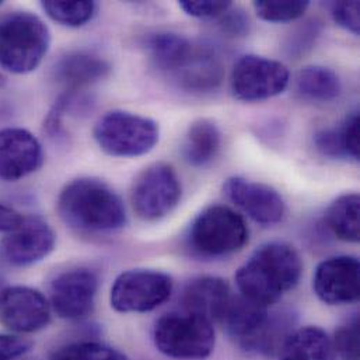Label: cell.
Masks as SVG:
<instances>
[{
  "mask_svg": "<svg viewBox=\"0 0 360 360\" xmlns=\"http://www.w3.org/2000/svg\"><path fill=\"white\" fill-rule=\"evenodd\" d=\"M303 264L299 252L286 243H266L257 248L236 274L240 296L269 307L300 281Z\"/></svg>",
  "mask_w": 360,
  "mask_h": 360,
  "instance_id": "6da1fadb",
  "label": "cell"
},
{
  "mask_svg": "<svg viewBox=\"0 0 360 360\" xmlns=\"http://www.w3.org/2000/svg\"><path fill=\"white\" fill-rule=\"evenodd\" d=\"M62 220L84 233H111L127 224L121 196L104 181L82 177L65 185L58 198Z\"/></svg>",
  "mask_w": 360,
  "mask_h": 360,
  "instance_id": "7a4b0ae2",
  "label": "cell"
},
{
  "mask_svg": "<svg viewBox=\"0 0 360 360\" xmlns=\"http://www.w3.org/2000/svg\"><path fill=\"white\" fill-rule=\"evenodd\" d=\"M51 46L48 25L30 11L0 18V66L14 75L35 70Z\"/></svg>",
  "mask_w": 360,
  "mask_h": 360,
  "instance_id": "3957f363",
  "label": "cell"
},
{
  "mask_svg": "<svg viewBox=\"0 0 360 360\" xmlns=\"http://www.w3.org/2000/svg\"><path fill=\"white\" fill-rule=\"evenodd\" d=\"M98 148L112 158H139L159 143V124L148 117L124 110L104 114L93 131Z\"/></svg>",
  "mask_w": 360,
  "mask_h": 360,
  "instance_id": "277c9868",
  "label": "cell"
},
{
  "mask_svg": "<svg viewBox=\"0 0 360 360\" xmlns=\"http://www.w3.org/2000/svg\"><path fill=\"white\" fill-rule=\"evenodd\" d=\"M156 348L166 356L179 360H203L214 349V330L207 320L191 313H169L153 328Z\"/></svg>",
  "mask_w": 360,
  "mask_h": 360,
  "instance_id": "5b68a950",
  "label": "cell"
},
{
  "mask_svg": "<svg viewBox=\"0 0 360 360\" xmlns=\"http://www.w3.org/2000/svg\"><path fill=\"white\" fill-rule=\"evenodd\" d=\"M248 241V227L241 214L224 205L202 210L189 230L191 247L203 257H226Z\"/></svg>",
  "mask_w": 360,
  "mask_h": 360,
  "instance_id": "8992f818",
  "label": "cell"
},
{
  "mask_svg": "<svg viewBox=\"0 0 360 360\" xmlns=\"http://www.w3.org/2000/svg\"><path fill=\"white\" fill-rule=\"evenodd\" d=\"M289 82L290 73L282 62L250 53L236 62L230 76V89L237 100L255 103L282 94Z\"/></svg>",
  "mask_w": 360,
  "mask_h": 360,
  "instance_id": "52a82bcc",
  "label": "cell"
},
{
  "mask_svg": "<svg viewBox=\"0 0 360 360\" xmlns=\"http://www.w3.org/2000/svg\"><path fill=\"white\" fill-rule=\"evenodd\" d=\"M173 286L172 276L165 272L131 269L115 279L110 303L120 313H148L170 299Z\"/></svg>",
  "mask_w": 360,
  "mask_h": 360,
  "instance_id": "ba28073f",
  "label": "cell"
},
{
  "mask_svg": "<svg viewBox=\"0 0 360 360\" xmlns=\"http://www.w3.org/2000/svg\"><path fill=\"white\" fill-rule=\"evenodd\" d=\"M181 193L176 170L170 165L156 163L145 169L134 182L132 206L142 220H160L177 207Z\"/></svg>",
  "mask_w": 360,
  "mask_h": 360,
  "instance_id": "9c48e42d",
  "label": "cell"
},
{
  "mask_svg": "<svg viewBox=\"0 0 360 360\" xmlns=\"http://www.w3.org/2000/svg\"><path fill=\"white\" fill-rule=\"evenodd\" d=\"M220 324L247 351H269L276 340L278 321L271 317L268 307L243 296H233Z\"/></svg>",
  "mask_w": 360,
  "mask_h": 360,
  "instance_id": "30bf717a",
  "label": "cell"
},
{
  "mask_svg": "<svg viewBox=\"0 0 360 360\" xmlns=\"http://www.w3.org/2000/svg\"><path fill=\"white\" fill-rule=\"evenodd\" d=\"M98 290L97 275L86 268L59 274L51 283L49 297L53 311L65 320H83L94 310Z\"/></svg>",
  "mask_w": 360,
  "mask_h": 360,
  "instance_id": "8fae6325",
  "label": "cell"
},
{
  "mask_svg": "<svg viewBox=\"0 0 360 360\" xmlns=\"http://www.w3.org/2000/svg\"><path fill=\"white\" fill-rule=\"evenodd\" d=\"M55 241L53 230L42 217H22V221L1 240L0 257L11 266H30L48 257Z\"/></svg>",
  "mask_w": 360,
  "mask_h": 360,
  "instance_id": "7c38bea8",
  "label": "cell"
},
{
  "mask_svg": "<svg viewBox=\"0 0 360 360\" xmlns=\"http://www.w3.org/2000/svg\"><path fill=\"white\" fill-rule=\"evenodd\" d=\"M0 321L14 333H37L51 321V304L37 289L4 288L0 296Z\"/></svg>",
  "mask_w": 360,
  "mask_h": 360,
  "instance_id": "4fadbf2b",
  "label": "cell"
},
{
  "mask_svg": "<svg viewBox=\"0 0 360 360\" xmlns=\"http://www.w3.org/2000/svg\"><path fill=\"white\" fill-rule=\"evenodd\" d=\"M359 278L360 264L356 257H331L317 266L313 288L326 304H352L359 299Z\"/></svg>",
  "mask_w": 360,
  "mask_h": 360,
  "instance_id": "5bb4252c",
  "label": "cell"
},
{
  "mask_svg": "<svg viewBox=\"0 0 360 360\" xmlns=\"http://www.w3.org/2000/svg\"><path fill=\"white\" fill-rule=\"evenodd\" d=\"M223 192L257 223L271 226L279 223L285 216L286 206L282 195L268 184L236 176L226 180Z\"/></svg>",
  "mask_w": 360,
  "mask_h": 360,
  "instance_id": "9a60e30c",
  "label": "cell"
},
{
  "mask_svg": "<svg viewBox=\"0 0 360 360\" xmlns=\"http://www.w3.org/2000/svg\"><path fill=\"white\" fill-rule=\"evenodd\" d=\"M42 163V145L30 131L0 129V180H22L35 173Z\"/></svg>",
  "mask_w": 360,
  "mask_h": 360,
  "instance_id": "2e32d148",
  "label": "cell"
},
{
  "mask_svg": "<svg viewBox=\"0 0 360 360\" xmlns=\"http://www.w3.org/2000/svg\"><path fill=\"white\" fill-rule=\"evenodd\" d=\"M233 299L229 283L217 276H200L191 281L182 293V307L186 313L209 323H220Z\"/></svg>",
  "mask_w": 360,
  "mask_h": 360,
  "instance_id": "e0dca14e",
  "label": "cell"
},
{
  "mask_svg": "<svg viewBox=\"0 0 360 360\" xmlns=\"http://www.w3.org/2000/svg\"><path fill=\"white\" fill-rule=\"evenodd\" d=\"M110 69L108 62L98 55L79 51L62 56L53 68V76L66 91L75 93L105 79Z\"/></svg>",
  "mask_w": 360,
  "mask_h": 360,
  "instance_id": "ac0fdd59",
  "label": "cell"
},
{
  "mask_svg": "<svg viewBox=\"0 0 360 360\" xmlns=\"http://www.w3.org/2000/svg\"><path fill=\"white\" fill-rule=\"evenodd\" d=\"M223 73V65L214 52L196 45L192 56L172 79L185 91L209 93L220 86Z\"/></svg>",
  "mask_w": 360,
  "mask_h": 360,
  "instance_id": "d6986e66",
  "label": "cell"
},
{
  "mask_svg": "<svg viewBox=\"0 0 360 360\" xmlns=\"http://www.w3.org/2000/svg\"><path fill=\"white\" fill-rule=\"evenodd\" d=\"M143 46L153 66L169 77L180 70L196 48L188 38L172 31L149 34Z\"/></svg>",
  "mask_w": 360,
  "mask_h": 360,
  "instance_id": "ffe728a7",
  "label": "cell"
},
{
  "mask_svg": "<svg viewBox=\"0 0 360 360\" xmlns=\"http://www.w3.org/2000/svg\"><path fill=\"white\" fill-rule=\"evenodd\" d=\"M281 360H338L333 338L319 327H304L286 335Z\"/></svg>",
  "mask_w": 360,
  "mask_h": 360,
  "instance_id": "44dd1931",
  "label": "cell"
},
{
  "mask_svg": "<svg viewBox=\"0 0 360 360\" xmlns=\"http://www.w3.org/2000/svg\"><path fill=\"white\" fill-rule=\"evenodd\" d=\"M221 146V134L217 125L210 120L195 121L185 135L182 155L192 167H205L219 155Z\"/></svg>",
  "mask_w": 360,
  "mask_h": 360,
  "instance_id": "7402d4cb",
  "label": "cell"
},
{
  "mask_svg": "<svg viewBox=\"0 0 360 360\" xmlns=\"http://www.w3.org/2000/svg\"><path fill=\"white\" fill-rule=\"evenodd\" d=\"M295 87L302 98L319 103L333 101L342 91L340 76L333 69L321 65L302 68L296 75Z\"/></svg>",
  "mask_w": 360,
  "mask_h": 360,
  "instance_id": "603a6c76",
  "label": "cell"
},
{
  "mask_svg": "<svg viewBox=\"0 0 360 360\" xmlns=\"http://www.w3.org/2000/svg\"><path fill=\"white\" fill-rule=\"evenodd\" d=\"M360 198L358 193L338 196L328 207L326 221L337 238L358 243L360 238Z\"/></svg>",
  "mask_w": 360,
  "mask_h": 360,
  "instance_id": "cb8c5ba5",
  "label": "cell"
},
{
  "mask_svg": "<svg viewBox=\"0 0 360 360\" xmlns=\"http://www.w3.org/2000/svg\"><path fill=\"white\" fill-rule=\"evenodd\" d=\"M41 7L51 20L60 25L72 28L83 27L93 20L97 11V4L89 0H46L41 1Z\"/></svg>",
  "mask_w": 360,
  "mask_h": 360,
  "instance_id": "d4e9b609",
  "label": "cell"
},
{
  "mask_svg": "<svg viewBox=\"0 0 360 360\" xmlns=\"http://www.w3.org/2000/svg\"><path fill=\"white\" fill-rule=\"evenodd\" d=\"M309 0H258L254 1L257 15L268 22H289L295 21L307 11Z\"/></svg>",
  "mask_w": 360,
  "mask_h": 360,
  "instance_id": "484cf974",
  "label": "cell"
},
{
  "mask_svg": "<svg viewBox=\"0 0 360 360\" xmlns=\"http://www.w3.org/2000/svg\"><path fill=\"white\" fill-rule=\"evenodd\" d=\"M52 360H128L120 351L96 342L72 344L59 349Z\"/></svg>",
  "mask_w": 360,
  "mask_h": 360,
  "instance_id": "4316f807",
  "label": "cell"
},
{
  "mask_svg": "<svg viewBox=\"0 0 360 360\" xmlns=\"http://www.w3.org/2000/svg\"><path fill=\"white\" fill-rule=\"evenodd\" d=\"M359 319L355 316L341 326L333 340L338 359L360 360Z\"/></svg>",
  "mask_w": 360,
  "mask_h": 360,
  "instance_id": "83f0119b",
  "label": "cell"
},
{
  "mask_svg": "<svg viewBox=\"0 0 360 360\" xmlns=\"http://www.w3.org/2000/svg\"><path fill=\"white\" fill-rule=\"evenodd\" d=\"M316 149L328 159L334 160H344L351 159L348 155L347 143L344 139V134L341 127L334 129H323L316 134L314 136Z\"/></svg>",
  "mask_w": 360,
  "mask_h": 360,
  "instance_id": "f1b7e54d",
  "label": "cell"
},
{
  "mask_svg": "<svg viewBox=\"0 0 360 360\" xmlns=\"http://www.w3.org/2000/svg\"><path fill=\"white\" fill-rule=\"evenodd\" d=\"M321 25L317 21H307L303 25H300L289 38L286 48L289 51V55L292 56H300L304 55L313 45L316 44V39L320 35Z\"/></svg>",
  "mask_w": 360,
  "mask_h": 360,
  "instance_id": "f546056e",
  "label": "cell"
},
{
  "mask_svg": "<svg viewBox=\"0 0 360 360\" xmlns=\"http://www.w3.org/2000/svg\"><path fill=\"white\" fill-rule=\"evenodd\" d=\"M233 6L231 1L223 0H181L180 7L191 17L196 18H219Z\"/></svg>",
  "mask_w": 360,
  "mask_h": 360,
  "instance_id": "4dcf8cb0",
  "label": "cell"
},
{
  "mask_svg": "<svg viewBox=\"0 0 360 360\" xmlns=\"http://www.w3.org/2000/svg\"><path fill=\"white\" fill-rule=\"evenodd\" d=\"M359 10L360 3L356 0L331 3V14L334 21L354 35H359L360 32Z\"/></svg>",
  "mask_w": 360,
  "mask_h": 360,
  "instance_id": "1f68e13d",
  "label": "cell"
},
{
  "mask_svg": "<svg viewBox=\"0 0 360 360\" xmlns=\"http://www.w3.org/2000/svg\"><path fill=\"white\" fill-rule=\"evenodd\" d=\"M219 27L221 32L227 34L229 37H245L250 32L251 21L244 10L238 7L233 8L231 6L219 17Z\"/></svg>",
  "mask_w": 360,
  "mask_h": 360,
  "instance_id": "d6a6232c",
  "label": "cell"
},
{
  "mask_svg": "<svg viewBox=\"0 0 360 360\" xmlns=\"http://www.w3.org/2000/svg\"><path fill=\"white\" fill-rule=\"evenodd\" d=\"M349 158L355 162L359 160V112L355 111L341 124Z\"/></svg>",
  "mask_w": 360,
  "mask_h": 360,
  "instance_id": "836d02e7",
  "label": "cell"
},
{
  "mask_svg": "<svg viewBox=\"0 0 360 360\" xmlns=\"http://www.w3.org/2000/svg\"><path fill=\"white\" fill-rule=\"evenodd\" d=\"M32 348L31 341L0 334V360H14L25 355Z\"/></svg>",
  "mask_w": 360,
  "mask_h": 360,
  "instance_id": "e575fe53",
  "label": "cell"
},
{
  "mask_svg": "<svg viewBox=\"0 0 360 360\" xmlns=\"http://www.w3.org/2000/svg\"><path fill=\"white\" fill-rule=\"evenodd\" d=\"M22 221V216L14 209L0 205V231H11Z\"/></svg>",
  "mask_w": 360,
  "mask_h": 360,
  "instance_id": "d590c367",
  "label": "cell"
},
{
  "mask_svg": "<svg viewBox=\"0 0 360 360\" xmlns=\"http://www.w3.org/2000/svg\"><path fill=\"white\" fill-rule=\"evenodd\" d=\"M3 290H4V283H3V281L0 279V296H1V293H3Z\"/></svg>",
  "mask_w": 360,
  "mask_h": 360,
  "instance_id": "8d00e7d4",
  "label": "cell"
},
{
  "mask_svg": "<svg viewBox=\"0 0 360 360\" xmlns=\"http://www.w3.org/2000/svg\"><path fill=\"white\" fill-rule=\"evenodd\" d=\"M0 6H1V1H0Z\"/></svg>",
  "mask_w": 360,
  "mask_h": 360,
  "instance_id": "74e56055",
  "label": "cell"
}]
</instances>
